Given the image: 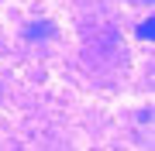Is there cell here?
Segmentation results:
<instances>
[{
  "label": "cell",
  "mask_w": 155,
  "mask_h": 151,
  "mask_svg": "<svg viewBox=\"0 0 155 151\" xmlns=\"http://www.w3.org/2000/svg\"><path fill=\"white\" fill-rule=\"evenodd\" d=\"M138 34H141V38H148V41L155 38V21H152V17H148V21H141V24H138Z\"/></svg>",
  "instance_id": "cell-2"
},
{
  "label": "cell",
  "mask_w": 155,
  "mask_h": 151,
  "mask_svg": "<svg viewBox=\"0 0 155 151\" xmlns=\"http://www.w3.org/2000/svg\"><path fill=\"white\" fill-rule=\"evenodd\" d=\"M148 4H152V0H148Z\"/></svg>",
  "instance_id": "cell-3"
},
{
  "label": "cell",
  "mask_w": 155,
  "mask_h": 151,
  "mask_svg": "<svg viewBox=\"0 0 155 151\" xmlns=\"http://www.w3.org/2000/svg\"><path fill=\"white\" fill-rule=\"evenodd\" d=\"M38 34L48 38V34H52V24H41V28H38V24H28V38H38Z\"/></svg>",
  "instance_id": "cell-1"
}]
</instances>
